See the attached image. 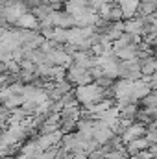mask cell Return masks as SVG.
Listing matches in <instances>:
<instances>
[{
	"label": "cell",
	"mask_w": 157,
	"mask_h": 159,
	"mask_svg": "<svg viewBox=\"0 0 157 159\" xmlns=\"http://www.w3.org/2000/svg\"><path fill=\"white\" fill-rule=\"evenodd\" d=\"M118 4H120L122 15H124V17H131V15L139 9L141 0H118Z\"/></svg>",
	"instance_id": "cell-2"
},
{
	"label": "cell",
	"mask_w": 157,
	"mask_h": 159,
	"mask_svg": "<svg viewBox=\"0 0 157 159\" xmlns=\"http://www.w3.org/2000/svg\"><path fill=\"white\" fill-rule=\"evenodd\" d=\"M142 2H146V4H155V0H142Z\"/></svg>",
	"instance_id": "cell-7"
},
{
	"label": "cell",
	"mask_w": 157,
	"mask_h": 159,
	"mask_svg": "<svg viewBox=\"0 0 157 159\" xmlns=\"http://www.w3.org/2000/svg\"><path fill=\"white\" fill-rule=\"evenodd\" d=\"M17 24L19 26H22V28H30V30H35L37 28V19L34 17V15H30V13H22L19 19H17Z\"/></svg>",
	"instance_id": "cell-3"
},
{
	"label": "cell",
	"mask_w": 157,
	"mask_h": 159,
	"mask_svg": "<svg viewBox=\"0 0 157 159\" xmlns=\"http://www.w3.org/2000/svg\"><path fill=\"white\" fill-rule=\"evenodd\" d=\"M22 69H26V70H34V63H32V61H22Z\"/></svg>",
	"instance_id": "cell-6"
},
{
	"label": "cell",
	"mask_w": 157,
	"mask_h": 159,
	"mask_svg": "<svg viewBox=\"0 0 157 159\" xmlns=\"http://www.w3.org/2000/svg\"><path fill=\"white\" fill-rule=\"evenodd\" d=\"M139 135H142V126H133V128H129V131L124 133V141L131 143L133 139H139Z\"/></svg>",
	"instance_id": "cell-4"
},
{
	"label": "cell",
	"mask_w": 157,
	"mask_h": 159,
	"mask_svg": "<svg viewBox=\"0 0 157 159\" xmlns=\"http://www.w3.org/2000/svg\"><path fill=\"white\" fill-rule=\"evenodd\" d=\"M148 141L146 139H133L131 141V144H129V150L131 152H137V150H144V148H148Z\"/></svg>",
	"instance_id": "cell-5"
},
{
	"label": "cell",
	"mask_w": 157,
	"mask_h": 159,
	"mask_svg": "<svg viewBox=\"0 0 157 159\" xmlns=\"http://www.w3.org/2000/svg\"><path fill=\"white\" fill-rule=\"evenodd\" d=\"M78 94H76V98H78L79 102H85V104H91V102H96V100H100V93H104V89L100 87V85H81L78 87V91H76Z\"/></svg>",
	"instance_id": "cell-1"
}]
</instances>
